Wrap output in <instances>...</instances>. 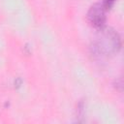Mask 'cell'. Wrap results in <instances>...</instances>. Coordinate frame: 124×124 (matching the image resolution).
Wrapping results in <instances>:
<instances>
[{"label":"cell","instance_id":"1","mask_svg":"<svg viewBox=\"0 0 124 124\" xmlns=\"http://www.w3.org/2000/svg\"><path fill=\"white\" fill-rule=\"evenodd\" d=\"M120 46V37L117 32L110 27L103 26L99 28L90 49L92 54L97 57H107L117 52Z\"/></svg>","mask_w":124,"mask_h":124},{"label":"cell","instance_id":"2","mask_svg":"<svg viewBox=\"0 0 124 124\" xmlns=\"http://www.w3.org/2000/svg\"><path fill=\"white\" fill-rule=\"evenodd\" d=\"M87 18L95 28H102L106 22V9L104 8L103 4H93L87 13Z\"/></svg>","mask_w":124,"mask_h":124},{"label":"cell","instance_id":"3","mask_svg":"<svg viewBox=\"0 0 124 124\" xmlns=\"http://www.w3.org/2000/svg\"><path fill=\"white\" fill-rule=\"evenodd\" d=\"M114 1H115V0H104V2H103L102 4H103L104 8H105L106 10H108V9L111 8V6L113 5Z\"/></svg>","mask_w":124,"mask_h":124},{"label":"cell","instance_id":"4","mask_svg":"<svg viewBox=\"0 0 124 124\" xmlns=\"http://www.w3.org/2000/svg\"><path fill=\"white\" fill-rule=\"evenodd\" d=\"M116 84H117V85H115V87L118 88L119 91H121V90H122V79L119 78L118 80H116Z\"/></svg>","mask_w":124,"mask_h":124}]
</instances>
